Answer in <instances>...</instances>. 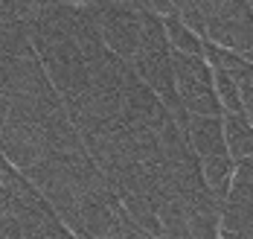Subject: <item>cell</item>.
I'll return each instance as SVG.
<instances>
[{
    "instance_id": "cell-1",
    "label": "cell",
    "mask_w": 253,
    "mask_h": 239,
    "mask_svg": "<svg viewBox=\"0 0 253 239\" xmlns=\"http://www.w3.org/2000/svg\"><path fill=\"white\" fill-rule=\"evenodd\" d=\"M189 146L198 158H221L230 155L224 140V120L218 117H189Z\"/></svg>"
},
{
    "instance_id": "cell-3",
    "label": "cell",
    "mask_w": 253,
    "mask_h": 239,
    "mask_svg": "<svg viewBox=\"0 0 253 239\" xmlns=\"http://www.w3.org/2000/svg\"><path fill=\"white\" fill-rule=\"evenodd\" d=\"M6 120H9V99L0 94V132H3V126H6Z\"/></svg>"
},
{
    "instance_id": "cell-2",
    "label": "cell",
    "mask_w": 253,
    "mask_h": 239,
    "mask_svg": "<svg viewBox=\"0 0 253 239\" xmlns=\"http://www.w3.org/2000/svg\"><path fill=\"white\" fill-rule=\"evenodd\" d=\"M224 140H227L230 158L245 160L253 158V123L245 114H227L224 117Z\"/></svg>"
}]
</instances>
